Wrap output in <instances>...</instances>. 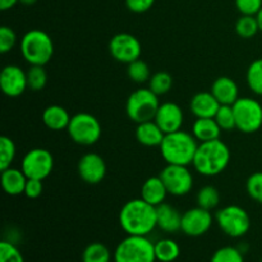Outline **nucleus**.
Wrapping results in <instances>:
<instances>
[{
  "mask_svg": "<svg viewBox=\"0 0 262 262\" xmlns=\"http://www.w3.org/2000/svg\"><path fill=\"white\" fill-rule=\"evenodd\" d=\"M156 220L158 228L165 233H176L181 230L182 214L171 205L163 202L156 206Z\"/></svg>",
  "mask_w": 262,
  "mask_h": 262,
  "instance_id": "nucleus-19",
  "label": "nucleus"
},
{
  "mask_svg": "<svg viewBox=\"0 0 262 262\" xmlns=\"http://www.w3.org/2000/svg\"><path fill=\"white\" fill-rule=\"evenodd\" d=\"M114 262H156L155 243L146 235H127L115 247Z\"/></svg>",
  "mask_w": 262,
  "mask_h": 262,
  "instance_id": "nucleus-5",
  "label": "nucleus"
},
{
  "mask_svg": "<svg viewBox=\"0 0 262 262\" xmlns=\"http://www.w3.org/2000/svg\"><path fill=\"white\" fill-rule=\"evenodd\" d=\"M210 262H245V257L243 252L238 247L225 246L215 251Z\"/></svg>",
  "mask_w": 262,
  "mask_h": 262,
  "instance_id": "nucleus-34",
  "label": "nucleus"
},
{
  "mask_svg": "<svg viewBox=\"0 0 262 262\" xmlns=\"http://www.w3.org/2000/svg\"><path fill=\"white\" fill-rule=\"evenodd\" d=\"M261 262H262V258H261Z\"/></svg>",
  "mask_w": 262,
  "mask_h": 262,
  "instance_id": "nucleus-45",
  "label": "nucleus"
},
{
  "mask_svg": "<svg viewBox=\"0 0 262 262\" xmlns=\"http://www.w3.org/2000/svg\"><path fill=\"white\" fill-rule=\"evenodd\" d=\"M164 137H165V133L156 124L155 120L140 123L136 128V138L141 145L146 147H156V146L160 147Z\"/></svg>",
  "mask_w": 262,
  "mask_h": 262,
  "instance_id": "nucleus-21",
  "label": "nucleus"
},
{
  "mask_svg": "<svg viewBox=\"0 0 262 262\" xmlns=\"http://www.w3.org/2000/svg\"><path fill=\"white\" fill-rule=\"evenodd\" d=\"M220 107V102L212 92H199L194 95L189 104L192 114L196 118H214Z\"/></svg>",
  "mask_w": 262,
  "mask_h": 262,
  "instance_id": "nucleus-17",
  "label": "nucleus"
},
{
  "mask_svg": "<svg viewBox=\"0 0 262 262\" xmlns=\"http://www.w3.org/2000/svg\"><path fill=\"white\" fill-rule=\"evenodd\" d=\"M0 262H25V258L14 243L10 241H2L0 242Z\"/></svg>",
  "mask_w": 262,
  "mask_h": 262,
  "instance_id": "nucleus-36",
  "label": "nucleus"
},
{
  "mask_svg": "<svg viewBox=\"0 0 262 262\" xmlns=\"http://www.w3.org/2000/svg\"><path fill=\"white\" fill-rule=\"evenodd\" d=\"M235 7L242 15H257L262 9V0H235Z\"/></svg>",
  "mask_w": 262,
  "mask_h": 262,
  "instance_id": "nucleus-39",
  "label": "nucleus"
},
{
  "mask_svg": "<svg viewBox=\"0 0 262 262\" xmlns=\"http://www.w3.org/2000/svg\"><path fill=\"white\" fill-rule=\"evenodd\" d=\"M211 92L220 105H233L239 99V89L230 77H219L211 86Z\"/></svg>",
  "mask_w": 262,
  "mask_h": 262,
  "instance_id": "nucleus-18",
  "label": "nucleus"
},
{
  "mask_svg": "<svg viewBox=\"0 0 262 262\" xmlns=\"http://www.w3.org/2000/svg\"><path fill=\"white\" fill-rule=\"evenodd\" d=\"M110 55L119 63L130 64L140 59L142 46L138 38L130 33H118L109 42Z\"/></svg>",
  "mask_w": 262,
  "mask_h": 262,
  "instance_id": "nucleus-12",
  "label": "nucleus"
},
{
  "mask_svg": "<svg viewBox=\"0 0 262 262\" xmlns=\"http://www.w3.org/2000/svg\"><path fill=\"white\" fill-rule=\"evenodd\" d=\"M154 120L161 128L165 135L177 132L182 128L184 122V114L182 107L176 102H164L159 106Z\"/></svg>",
  "mask_w": 262,
  "mask_h": 262,
  "instance_id": "nucleus-16",
  "label": "nucleus"
},
{
  "mask_svg": "<svg viewBox=\"0 0 262 262\" xmlns=\"http://www.w3.org/2000/svg\"><path fill=\"white\" fill-rule=\"evenodd\" d=\"M112 252L109 248L100 242L90 243L82 252V262H110Z\"/></svg>",
  "mask_w": 262,
  "mask_h": 262,
  "instance_id": "nucleus-26",
  "label": "nucleus"
},
{
  "mask_svg": "<svg viewBox=\"0 0 262 262\" xmlns=\"http://www.w3.org/2000/svg\"><path fill=\"white\" fill-rule=\"evenodd\" d=\"M160 178L171 196H184L193 188V176L186 165L168 164L161 170Z\"/></svg>",
  "mask_w": 262,
  "mask_h": 262,
  "instance_id": "nucleus-11",
  "label": "nucleus"
},
{
  "mask_svg": "<svg viewBox=\"0 0 262 262\" xmlns=\"http://www.w3.org/2000/svg\"><path fill=\"white\" fill-rule=\"evenodd\" d=\"M79 177L87 184H99L106 176V163L104 159L95 152L84 154L77 166Z\"/></svg>",
  "mask_w": 262,
  "mask_h": 262,
  "instance_id": "nucleus-15",
  "label": "nucleus"
},
{
  "mask_svg": "<svg viewBox=\"0 0 262 262\" xmlns=\"http://www.w3.org/2000/svg\"><path fill=\"white\" fill-rule=\"evenodd\" d=\"M222 128L215 118H197L192 125V135L199 142H207L220 138Z\"/></svg>",
  "mask_w": 262,
  "mask_h": 262,
  "instance_id": "nucleus-23",
  "label": "nucleus"
},
{
  "mask_svg": "<svg viewBox=\"0 0 262 262\" xmlns=\"http://www.w3.org/2000/svg\"><path fill=\"white\" fill-rule=\"evenodd\" d=\"M2 187L4 192L9 196H18V194L25 193L26 183H27V177L23 173L22 169L8 168L2 170Z\"/></svg>",
  "mask_w": 262,
  "mask_h": 262,
  "instance_id": "nucleus-22",
  "label": "nucleus"
},
{
  "mask_svg": "<svg viewBox=\"0 0 262 262\" xmlns=\"http://www.w3.org/2000/svg\"><path fill=\"white\" fill-rule=\"evenodd\" d=\"M217 227L225 235L230 238H242L251 228V219L248 212L237 205H229L215 215Z\"/></svg>",
  "mask_w": 262,
  "mask_h": 262,
  "instance_id": "nucleus-7",
  "label": "nucleus"
},
{
  "mask_svg": "<svg viewBox=\"0 0 262 262\" xmlns=\"http://www.w3.org/2000/svg\"><path fill=\"white\" fill-rule=\"evenodd\" d=\"M127 72L129 79H132L136 83H145V82L150 81L151 78L150 68H148L147 64L143 60H141V59H137V60L128 64Z\"/></svg>",
  "mask_w": 262,
  "mask_h": 262,
  "instance_id": "nucleus-32",
  "label": "nucleus"
},
{
  "mask_svg": "<svg viewBox=\"0 0 262 262\" xmlns=\"http://www.w3.org/2000/svg\"><path fill=\"white\" fill-rule=\"evenodd\" d=\"M197 147L199 141L194 136L179 129L165 135L160 145V152L166 164L188 166L193 163Z\"/></svg>",
  "mask_w": 262,
  "mask_h": 262,
  "instance_id": "nucleus-3",
  "label": "nucleus"
},
{
  "mask_svg": "<svg viewBox=\"0 0 262 262\" xmlns=\"http://www.w3.org/2000/svg\"><path fill=\"white\" fill-rule=\"evenodd\" d=\"M220 202V194L215 187L212 186H205L197 193V205L205 210L211 211L212 209L219 205Z\"/></svg>",
  "mask_w": 262,
  "mask_h": 262,
  "instance_id": "nucleus-29",
  "label": "nucleus"
},
{
  "mask_svg": "<svg viewBox=\"0 0 262 262\" xmlns=\"http://www.w3.org/2000/svg\"><path fill=\"white\" fill-rule=\"evenodd\" d=\"M181 255V247L170 238H164L155 243V256L159 262H174Z\"/></svg>",
  "mask_w": 262,
  "mask_h": 262,
  "instance_id": "nucleus-25",
  "label": "nucleus"
},
{
  "mask_svg": "<svg viewBox=\"0 0 262 262\" xmlns=\"http://www.w3.org/2000/svg\"><path fill=\"white\" fill-rule=\"evenodd\" d=\"M0 87L7 96H20L28 87L27 72L14 64L5 66L0 73Z\"/></svg>",
  "mask_w": 262,
  "mask_h": 262,
  "instance_id": "nucleus-14",
  "label": "nucleus"
},
{
  "mask_svg": "<svg viewBox=\"0 0 262 262\" xmlns=\"http://www.w3.org/2000/svg\"><path fill=\"white\" fill-rule=\"evenodd\" d=\"M68 135L76 143L81 146L95 145L100 140L102 128L96 117L90 113H77L71 118Z\"/></svg>",
  "mask_w": 262,
  "mask_h": 262,
  "instance_id": "nucleus-8",
  "label": "nucleus"
},
{
  "mask_svg": "<svg viewBox=\"0 0 262 262\" xmlns=\"http://www.w3.org/2000/svg\"><path fill=\"white\" fill-rule=\"evenodd\" d=\"M17 3H19V0H0V9L8 10L14 7Z\"/></svg>",
  "mask_w": 262,
  "mask_h": 262,
  "instance_id": "nucleus-42",
  "label": "nucleus"
},
{
  "mask_svg": "<svg viewBox=\"0 0 262 262\" xmlns=\"http://www.w3.org/2000/svg\"><path fill=\"white\" fill-rule=\"evenodd\" d=\"M36 2H37V0H19V3H22V4L25 5H32L35 4Z\"/></svg>",
  "mask_w": 262,
  "mask_h": 262,
  "instance_id": "nucleus-44",
  "label": "nucleus"
},
{
  "mask_svg": "<svg viewBox=\"0 0 262 262\" xmlns=\"http://www.w3.org/2000/svg\"><path fill=\"white\" fill-rule=\"evenodd\" d=\"M237 129L242 133H255L262 127V105L252 97H239L233 104Z\"/></svg>",
  "mask_w": 262,
  "mask_h": 262,
  "instance_id": "nucleus-9",
  "label": "nucleus"
},
{
  "mask_svg": "<svg viewBox=\"0 0 262 262\" xmlns=\"http://www.w3.org/2000/svg\"><path fill=\"white\" fill-rule=\"evenodd\" d=\"M160 102L159 96L150 89H138L129 95L125 105L127 115L130 120L140 123L154 120Z\"/></svg>",
  "mask_w": 262,
  "mask_h": 262,
  "instance_id": "nucleus-6",
  "label": "nucleus"
},
{
  "mask_svg": "<svg viewBox=\"0 0 262 262\" xmlns=\"http://www.w3.org/2000/svg\"><path fill=\"white\" fill-rule=\"evenodd\" d=\"M260 31L256 15H242L235 23V32L242 38H252Z\"/></svg>",
  "mask_w": 262,
  "mask_h": 262,
  "instance_id": "nucleus-30",
  "label": "nucleus"
},
{
  "mask_svg": "<svg viewBox=\"0 0 262 262\" xmlns=\"http://www.w3.org/2000/svg\"><path fill=\"white\" fill-rule=\"evenodd\" d=\"M71 115L60 105H50L42 113V122L49 129L61 130L67 129L71 122Z\"/></svg>",
  "mask_w": 262,
  "mask_h": 262,
  "instance_id": "nucleus-24",
  "label": "nucleus"
},
{
  "mask_svg": "<svg viewBox=\"0 0 262 262\" xmlns=\"http://www.w3.org/2000/svg\"><path fill=\"white\" fill-rule=\"evenodd\" d=\"M42 181H40V179H27L25 193L23 194L28 199H37L42 193Z\"/></svg>",
  "mask_w": 262,
  "mask_h": 262,
  "instance_id": "nucleus-41",
  "label": "nucleus"
},
{
  "mask_svg": "<svg viewBox=\"0 0 262 262\" xmlns=\"http://www.w3.org/2000/svg\"><path fill=\"white\" fill-rule=\"evenodd\" d=\"M119 224L127 235H146L158 227L156 207L142 199L125 202L119 212Z\"/></svg>",
  "mask_w": 262,
  "mask_h": 262,
  "instance_id": "nucleus-1",
  "label": "nucleus"
},
{
  "mask_svg": "<svg viewBox=\"0 0 262 262\" xmlns=\"http://www.w3.org/2000/svg\"><path fill=\"white\" fill-rule=\"evenodd\" d=\"M28 89L32 91H41L48 82V73L42 66H31L27 71Z\"/></svg>",
  "mask_w": 262,
  "mask_h": 262,
  "instance_id": "nucleus-33",
  "label": "nucleus"
},
{
  "mask_svg": "<svg viewBox=\"0 0 262 262\" xmlns=\"http://www.w3.org/2000/svg\"><path fill=\"white\" fill-rule=\"evenodd\" d=\"M230 163V150L220 138L200 142L194 155V170L205 177H215L228 168Z\"/></svg>",
  "mask_w": 262,
  "mask_h": 262,
  "instance_id": "nucleus-2",
  "label": "nucleus"
},
{
  "mask_svg": "<svg viewBox=\"0 0 262 262\" xmlns=\"http://www.w3.org/2000/svg\"><path fill=\"white\" fill-rule=\"evenodd\" d=\"M155 0H125V5L133 13H145L152 8Z\"/></svg>",
  "mask_w": 262,
  "mask_h": 262,
  "instance_id": "nucleus-40",
  "label": "nucleus"
},
{
  "mask_svg": "<svg viewBox=\"0 0 262 262\" xmlns=\"http://www.w3.org/2000/svg\"><path fill=\"white\" fill-rule=\"evenodd\" d=\"M214 217L209 210L197 206L189 209L182 215L181 230L188 237H201L211 228Z\"/></svg>",
  "mask_w": 262,
  "mask_h": 262,
  "instance_id": "nucleus-13",
  "label": "nucleus"
},
{
  "mask_svg": "<svg viewBox=\"0 0 262 262\" xmlns=\"http://www.w3.org/2000/svg\"><path fill=\"white\" fill-rule=\"evenodd\" d=\"M54 168V158L46 148H32L22 159L20 169L28 179L43 181L51 174Z\"/></svg>",
  "mask_w": 262,
  "mask_h": 262,
  "instance_id": "nucleus-10",
  "label": "nucleus"
},
{
  "mask_svg": "<svg viewBox=\"0 0 262 262\" xmlns=\"http://www.w3.org/2000/svg\"><path fill=\"white\" fill-rule=\"evenodd\" d=\"M17 43V35L13 28L8 26L0 27V53H9Z\"/></svg>",
  "mask_w": 262,
  "mask_h": 262,
  "instance_id": "nucleus-38",
  "label": "nucleus"
},
{
  "mask_svg": "<svg viewBox=\"0 0 262 262\" xmlns=\"http://www.w3.org/2000/svg\"><path fill=\"white\" fill-rule=\"evenodd\" d=\"M173 87V77L168 72H156L148 81V89L158 96L168 94Z\"/></svg>",
  "mask_w": 262,
  "mask_h": 262,
  "instance_id": "nucleus-28",
  "label": "nucleus"
},
{
  "mask_svg": "<svg viewBox=\"0 0 262 262\" xmlns=\"http://www.w3.org/2000/svg\"><path fill=\"white\" fill-rule=\"evenodd\" d=\"M246 79L251 91L262 96V58L256 59L250 64L246 73Z\"/></svg>",
  "mask_w": 262,
  "mask_h": 262,
  "instance_id": "nucleus-27",
  "label": "nucleus"
},
{
  "mask_svg": "<svg viewBox=\"0 0 262 262\" xmlns=\"http://www.w3.org/2000/svg\"><path fill=\"white\" fill-rule=\"evenodd\" d=\"M15 145L12 138L7 136L0 137V170L10 168L15 158Z\"/></svg>",
  "mask_w": 262,
  "mask_h": 262,
  "instance_id": "nucleus-31",
  "label": "nucleus"
},
{
  "mask_svg": "<svg viewBox=\"0 0 262 262\" xmlns=\"http://www.w3.org/2000/svg\"><path fill=\"white\" fill-rule=\"evenodd\" d=\"M256 18H257V22H258V26H260V31L262 32V9L258 12V14L256 15Z\"/></svg>",
  "mask_w": 262,
  "mask_h": 262,
  "instance_id": "nucleus-43",
  "label": "nucleus"
},
{
  "mask_svg": "<svg viewBox=\"0 0 262 262\" xmlns=\"http://www.w3.org/2000/svg\"><path fill=\"white\" fill-rule=\"evenodd\" d=\"M20 54L31 66H45L51 60L54 43L50 36L41 30H31L20 40Z\"/></svg>",
  "mask_w": 262,
  "mask_h": 262,
  "instance_id": "nucleus-4",
  "label": "nucleus"
},
{
  "mask_svg": "<svg viewBox=\"0 0 262 262\" xmlns=\"http://www.w3.org/2000/svg\"><path fill=\"white\" fill-rule=\"evenodd\" d=\"M246 189L253 201L262 205V171H256L248 177Z\"/></svg>",
  "mask_w": 262,
  "mask_h": 262,
  "instance_id": "nucleus-37",
  "label": "nucleus"
},
{
  "mask_svg": "<svg viewBox=\"0 0 262 262\" xmlns=\"http://www.w3.org/2000/svg\"><path fill=\"white\" fill-rule=\"evenodd\" d=\"M214 118L219 127L222 128V130H233L234 128H237L233 105H220L219 110Z\"/></svg>",
  "mask_w": 262,
  "mask_h": 262,
  "instance_id": "nucleus-35",
  "label": "nucleus"
},
{
  "mask_svg": "<svg viewBox=\"0 0 262 262\" xmlns=\"http://www.w3.org/2000/svg\"><path fill=\"white\" fill-rule=\"evenodd\" d=\"M168 194V189L161 181L160 176L146 179L141 188V199L155 207L163 204Z\"/></svg>",
  "mask_w": 262,
  "mask_h": 262,
  "instance_id": "nucleus-20",
  "label": "nucleus"
}]
</instances>
